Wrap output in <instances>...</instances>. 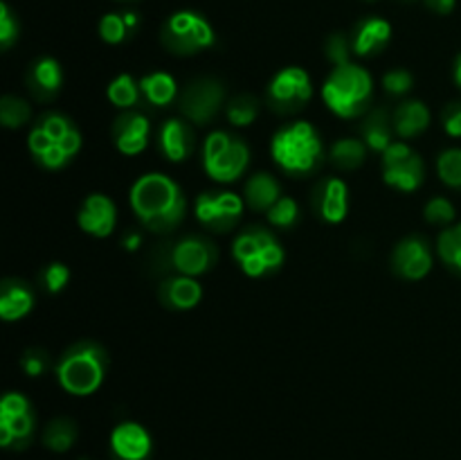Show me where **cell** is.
Here are the masks:
<instances>
[{"label": "cell", "instance_id": "cell-9", "mask_svg": "<svg viewBox=\"0 0 461 460\" xmlns=\"http://www.w3.org/2000/svg\"><path fill=\"white\" fill-rule=\"evenodd\" d=\"M225 102V86L214 77H196L178 95L180 115L196 126H207Z\"/></svg>", "mask_w": 461, "mask_h": 460}, {"label": "cell", "instance_id": "cell-11", "mask_svg": "<svg viewBox=\"0 0 461 460\" xmlns=\"http://www.w3.org/2000/svg\"><path fill=\"white\" fill-rule=\"evenodd\" d=\"M313 97V84L304 68H282L268 84V106L279 115L300 113Z\"/></svg>", "mask_w": 461, "mask_h": 460}, {"label": "cell", "instance_id": "cell-33", "mask_svg": "<svg viewBox=\"0 0 461 460\" xmlns=\"http://www.w3.org/2000/svg\"><path fill=\"white\" fill-rule=\"evenodd\" d=\"M437 253L446 266L461 273V221L441 230L437 237Z\"/></svg>", "mask_w": 461, "mask_h": 460}, {"label": "cell", "instance_id": "cell-37", "mask_svg": "<svg viewBox=\"0 0 461 460\" xmlns=\"http://www.w3.org/2000/svg\"><path fill=\"white\" fill-rule=\"evenodd\" d=\"M268 224L275 225V228H293L300 219V206H297L295 198L282 197L268 212Z\"/></svg>", "mask_w": 461, "mask_h": 460}, {"label": "cell", "instance_id": "cell-34", "mask_svg": "<svg viewBox=\"0 0 461 460\" xmlns=\"http://www.w3.org/2000/svg\"><path fill=\"white\" fill-rule=\"evenodd\" d=\"M32 120V106L18 95H5L0 99V122L7 129H21Z\"/></svg>", "mask_w": 461, "mask_h": 460}, {"label": "cell", "instance_id": "cell-5", "mask_svg": "<svg viewBox=\"0 0 461 460\" xmlns=\"http://www.w3.org/2000/svg\"><path fill=\"white\" fill-rule=\"evenodd\" d=\"M322 99L333 115L358 120L372 111L374 79L358 63L336 66L322 86Z\"/></svg>", "mask_w": 461, "mask_h": 460}, {"label": "cell", "instance_id": "cell-18", "mask_svg": "<svg viewBox=\"0 0 461 460\" xmlns=\"http://www.w3.org/2000/svg\"><path fill=\"white\" fill-rule=\"evenodd\" d=\"M158 147L162 156L169 162H185L196 149V135H194L192 124L180 117H169L158 131Z\"/></svg>", "mask_w": 461, "mask_h": 460}, {"label": "cell", "instance_id": "cell-40", "mask_svg": "<svg viewBox=\"0 0 461 460\" xmlns=\"http://www.w3.org/2000/svg\"><path fill=\"white\" fill-rule=\"evenodd\" d=\"M41 282H43L45 291L52 293V296L54 293H61L68 287V282H70V269L63 262H52L41 273Z\"/></svg>", "mask_w": 461, "mask_h": 460}, {"label": "cell", "instance_id": "cell-36", "mask_svg": "<svg viewBox=\"0 0 461 460\" xmlns=\"http://www.w3.org/2000/svg\"><path fill=\"white\" fill-rule=\"evenodd\" d=\"M131 34V27L126 23L124 14H106L99 21V36H102L104 43L108 45H120L124 43L126 36Z\"/></svg>", "mask_w": 461, "mask_h": 460}, {"label": "cell", "instance_id": "cell-4", "mask_svg": "<svg viewBox=\"0 0 461 460\" xmlns=\"http://www.w3.org/2000/svg\"><path fill=\"white\" fill-rule=\"evenodd\" d=\"M108 373V352L97 341L75 343L59 356L54 365L57 382L68 395L88 397L102 388Z\"/></svg>", "mask_w": 461, "mask_h": 460}, {"label": "cell", "instance_id": "cell-23", "mask_svg": "<svg viewBox=\"0 0 461 460\" xmlns=\"http://www.w3.org/2000/svg\"><path fill=\"white\" fill-rule=\"evenodd\" d=\"M34 309V291L23 280H5L0 287V318L5 323H16Z\"/></svg>", "mask_w": 461, "mask_h": 460}, {"label": "cell", "instance_id": "cell-24", "mask_svg": "<svg viewBox=\"0 0 461 460\" xmlns=\"http://www.w3.org/2000/svg\"><path fill=\"white\" fill-rule=\"evenodd\" d=\"M360 138L367 144L369 152L383 153L394 143V122L385 106L372 108L365 117H360Z\"/></svg>", "mask_w": 461, "mask_h": 460}, {"label": "cell", "instance_id": "cell-7", "mask_svg": "<svg viewBox=\"0 0 461 460\" xmlns=\"http://www.w3.org/2000/svg\"><path fill=\"white\" fill-rule=\"evenodd\" d=\"M250 165V147L241 135L230 131H212L203 143V170L216 183H234Z\"/></svg>", "mask_w": 461, "mask_h": 460}, {"label": "cell", "instance_id": "cell-43", "mask_svg": "<svg viewBox=\"0 0 461 460\" xmlns=\"http://www.w3.org/2000/svg\"><path fill=\"white\" fill-rule=\"evenodd\" d=\"M324 52H327L329 61L333 63V66H345V63H351V43L347 41L345 34H331L327 39V45H324Z\"/></svg>", "mask_w": 461, "mask_h": 460}, {"label": "cell", "instance_id": "cell-32", "mask_svg": "<svg viewBox=\"0 0 461 460\" xmlns=\"http://www.w3.org/2000/svg\"><path fill=\"white\" fill-rule=\"evenodd\" d=\"M77 440V424L68 418H57L45 427L43 431V445L48 446L50 451H57V454H63V451L70 449Z\"/></svg>", "mask_w": 461, "mask_h": 460}, {"label": "cell", "instance_id": "cell-46", "mask_svg": "<svg viewBox=\"0 0 461 460\" xmlns=\"http://www.w3.org/2000/svg\"><path fill=\"white\" fill-rule=\"evenodd\" d=\"M423 3H426L432 12L450 14L455 9V3H457V0H423Z\"/></svg>", "mask_w": 461, "mask_h": 460}, {"label": "cell", "instance_id": "cell-20", "mask_svg": "<svg viewBox=\"0 0 461 460\" xmlns=\"http://www.w3.org/2000/svg\"><path fill=\"white\" fill-rule=\"evenodd\" d=\"M315 210L327 224H342L349 215V188H347L345 180L338 179V176L322 180V185L315 192Z\"/></svg>", "mask_w": 461, "mask_h": 460}, {"label": "cell", "instance_id": "cell-1", "mask_svg": "<svg viewBox=\"0 0 461 460\" xmlns=\"http://www.w3.org/2000/svg\"><path fill=\"white\" fill-rule=\"evenodd\" d=\"M129 201L140 224L156 235L176 230L187 215V198L183 188L162 171H149L140 176L131 185Z\"/></svg>", "mask_w": 461, "mask_h": 460}, {"label": "cell", "instance_id": "cell-35", "mask_svg": "<svg viewBox=\"0 0 461 460\" xmlns=\"http://www.w3.org/2000/svg\"><path fill=\"white\" fill-rule=\"evenodd\" d=\"M437 174H439L441 183L461 192V149L453 147L439 153V158H437Z\"/></svg>", "mask_w": 461, "mask_h": 460}, {"label": "cell", "instance_id": "cell-19", "mask_svg": "<svg viewBox=\"0 0 461 460\" xmlns=\"http://www.w3.org/2000/svg\"><path fill=\"white\" fill-rule=\"evenodd\" d=\"M151 446V436L138 422H122L111 433V451L115 460H147Z\"/></svg>", "mask_w": 461, "mask_h": 460}, {"label": "cell", "instance_id": "cell-41", "mask_svg": "<svg viewBox=\"0 0 461 460\" xmlns=\"http://www.w3.org/2000/svg\"><path fill=\"white\" fill-rule=\"evenodd\" d=\"M414 86L412 72L405 70V68H394V70L385 72L383 75V88L385 93L394 95V97H401V95H408Z\"/></svg>", "mask_w": 461, "mask_h": 460}, {"label": "cell", "instance_id": "cell-45", "mask_svg": "<svg viewBox=\"0 0 461 460\" xmlns=\"http://www.w3.org/2000/svg\"><path fill=\"white\" fill-rule=\"evenodd\" d=\"M122 246L129 253L140 251V248H142V233H140V230H129V233L122 237Z\"/></svg>", "mask_w": 461, "mask_h": 460}, {"label": "cell", "instance_id": "cell-21", "mask_svg": "<svg viewBox=\"0 0 461 460\" xmlns=\"http://www.w3.org/2000/svg\"><path fill=\"white\" fill-rule=\"evenodd\" d=\"M158 300L174 311H189L198 307L203 300V287L198 284L196 278H187V275H169L158 287Z\"/></svg>", "mask_w": 461, "mask_h": 460}, {"label": "cell", "instance_id": "cell-28", "mask_svg": "<svg viewBox=\"0 0 461 460\" xmlns=\"http://www.w3.org/2000/svg\"><path fill=\"white\" fill-rule=\"evenodd\" d=\"M140 88H142L144 99H147L151 106H169L178 99V81L169 75V72H149L140 79Z\"/></svg>", "mask_w": 461, "mask_h": 460}, {"label": "cell", "instance_id": "cell-8", "mask_svg": "<svg viewBox=\"0 0 461 460\" xmlns=\"http://www.w3.org/2000/svg\"><path fill=\"white\" fill-rule=\"evenodd\" d=\"M160 41L171 54L192 57V54L203 52V50L214 45L216 32L205 16L183 9V12H176L167 18L160 32Z\"/></svg>", "mask_w": 461, "mask_h": 460}, {"label": "cell", "instance_id": "cell-15", "mask_svg": "<svg viewBox=\"0 0 461 460\" xmlns=\"http://www.w3.org/2000/svg\"><path fill=\"white\" fill-rule=\"evenodd\" d=\"M392 271L403 280H417L428 278L432 271V251L430 244L419 235H410L403 237L392 251Z\"/></svg>", "mask_w": 461, "mask_h": 460}, {"label": "cell", "instance_id": "cell-30", "mask_svg": "<svg viewBox=\"0 0 461 460\" xmlns=\"http://www.w3.org/2000/svg\"><path fill=\"white\" fill-rule=\"evenodd\" d=\"M106 95L113 106L122 108V111H131V108L138 106L140 97H142V88H140V81H135L133 77L122 72V75H117L108 84Z\"/></svg>", "mask_w": 461, "mask_h": 460}, {"label": "cell", "instance_id": "cell-26", "mask_svg": "<svg viewBox=\"0 0 461 460\" xmlns=\"http://www.w3.org/2000/svg\"><path fill=\"white\" fill-rule=\"evenodd\" d=\"M392 122H394V133L401 140L417 138L430 126V108L421 99H405L392 113Z\"/></svg>", "mask_w": 461, "mask_h": 460}, {"label": "cell", "instance_id": "cell-2", "mask_svg": "<svg viewBox=\"0 0 461 460\" xmlns=\"http://www.w3.org/2000/svg\"><path fill=\"white\" fill-rule=\"evenodd\" d=\"M79 129L63 113H43L27 133L32 158L45 170H63L81 152Z\"/></svg>", "mask_w": 461, "mask_h": 460}, {"label": "cell", "instance_id": "cell-14", "mask_svg": "<svg viewBox=\"0 0 461 460\" xmlns=\"http://www.w3.org/2000/svg\"><path fill=\"white\" fill-rule=\"evenodd\" d=\"M216 260H219V251L203 235H185L171 246L169 255H167L169 269H174L178 275H187V278H201V275L210 273Z\"/></svg>", "mask_w": 461, "mask_h": 460}, {"label": "cell", "instance_id": "cell-17", "mask_svg": "<svg viewBox=\"0 0 461 460\" xmlns=\"http://www.w3.org/2000/svg\"><path fill=\"white\" fill-rule=\"evenodd\" d=\"M151 122L140 111H124L113 124V143L122 156H140L149 147Z\"/></svg>", "mask_w": 461, "mask_h": 460}, {"label": "cell", "instance_id": "cell-42", "mask_svg": "<svg viewBox=\"0 0 461 460\" xmlns=\"http://www.w3.org/2000/svg\"><path fill=\"white\" fill-rule=\"evenodd\" d=\"M21 27H18V18L14 16V12L9 9L7 3H0V48L9 50L16 43L18 34H21Z\"/></svg>", "mask_w": 461, "mask_h": 460}, {"label": "cell", "instance_id": "cell-6", "mask_svg": "<svg viewBox=\"0 0 461 460\" xmlns=\"http://www.w3.org/2000/svg\"><path fill=\"white\" fill-rule=\"evenodd\" d=\"M232 257L248 278H264L279 271V266L286 260V253L268 228L250 225L234 237Z\"/></svg>", "mask_w": 461, "mask_h": 460}, {"label": "cell", "instance_id": "cell-16", "mask_svg": "<svg viewBox=\"0 0 461 460\" xmlns=\"http://www.w3.org/2000/svg\"><path fill=\"white\" fill-rule=\"evenodd\" d=\"M77 224L90 237L104 239L113 235L117 225V207L113 198L102 192L88 194L77 212Z\"/></svg>", "mask_w": 461, "mask_h": 460}, {"label": "cell", "instance_id": "cell-44", "mask_svg": "<svg viewBox=\"0 0 461 460\" xmlns=\"http://www.w3.org/2000/svg\"><path fill=\"white\" fill-rule=\"evenodd\" d=\"M441 124L444 131L453 138H461V102H453L441 113Z\"/></svg>", "mask_w": 461, "mask_h": 460}, {"label": "cell", "instance_id": "cell-13", "mask_svg": "<svg viewBox=\"0 0 461 460\" xmlns=\"http://www.w3.org/2000/svg\"><path fill=\"white\" fill-rule=\"evenodd\" d=\"M36 428V413L21 392H7L0 401V445L7 449H25Z\"/></svg>", "mask_w": 461, "mask_h": 460}, {"label": "cell", "instance_id": "cell-3", "mask_svg": "<svg viewBox=\"0 0 461 460\" xmlns=\"http://www.w3.org/2000/svg\"><path fill=\"white\" fill-rule=\"evenodd\" d=\"M275 165L288 176H309L324 162V144L318 129L306 120H295L277 129L270 140Z\"/></svg>", "mask_w": 461, "mask_h": 460}, {"label": "cell", "instance_id": "cell-38", "mask_svg": "<svg viewBox=\"0 0 461 460\" xmlns=\"http://www.w3.org/2000/svg\"><path fill=\"white\" fill-rule=\"evenodd\" d=\"M423 216L432 225H450L455 221V216H457V212H455V206L450 198L435 197L423 207Z\"/></svg>", "mask_w": 461, "mask_h": 460}, {"label": "cell", "instance_id": "cell-27", "mask_svg": "<svg viewBox=\"0 0 461 460\" xmlns=\"http://www.w3.org/2000/svg\"><path fill=\"white\" fill-rule=\"evenodd\" d=\"M282 198V188H279L277 179L268 171H257L246 180L243 188V201L246 207L255 212H268L275 203Z\"/></svg>", "mask_w": 461, "mask_h": 460}, {"label": "cell", "instance_id": "cell-25", "mask_svg": "<svg viewBox=\"0 0 461 460\" xmlns=\"http://www.w3.org/2000/svg\"><path fill=\"white\" fill-rule=\"evenodd\" d=\"M392 39V25L385 18H365L354 32L351 39V50L358 57H374V54L383 52Z\"/></svg>", "mask_w": 461, "mask_h": 460}, {"label": "cell", "instance_id": "cell-29", "mask_svg": "<svg viewBox=\"0 0 461 460\" xmlns=\"http://www.w3.org/2000/svg\"><path fill=\"white\" fill-rule=\"evenodd\" d=\"M367 144L363 138H340L331 144L329 149V161L338 167V170L354 171L367 161Z\"/></svg>", "mask_w": 461, "mask_h": 460}, {"label": "cell", "instance_id": "cell-47", "mask_svg": "<svg viewBox=\"0 0 461 460\" xmlns=\"http://www.w3.org/2000/svg\"><path fill=\"white\" fill-rule=\"evenodd\" d=\"M453 77H455V84L459 86L461 90V54L457 59H455V70H453Z\"/></svg>", "mask_w": 461, "mask_h": 460}, {"label": "cell", "instance_id": "cell-39", "mask_svg": "<svg viewBox=\"0 0 461 460\" xmlns=\"http://www.w3.org/2000/svg\"><path fill=\"white\" fill-rule=\"evenodd\" d=\"M50 368H52V359H50V354L45 350H41V347H30V350L23 352L21 370L27 377H43Z\"/></svg>", "mask_w": 461, "mask_h": 460}, {"label": "cell", "instance_id": "cell-10", "mask_svg": "<svg viewBox=\"0 0 461 460\" xmlns=\"http://www.w3.org/2000/svg\"><path fill=\"white\" fill-rule=\"evenodd\" d=\"M383 156V180L399 192H414L426 180V162L403 140H394Z\"/></svg>", "mask_w": 461, "mask_h": 460}, {"label": "cell", "instance_id": "cell-31", "mask_svg": "<svg viewBox=\"0 0 461 460\" xmlns=\"http://www.w3.org/2000/svg\"><path fill=\"white\" fill-rule=\"evenodd\" d=\"M225 115H228V122L234 126V129H243V126H250L252 122L259 115V99L255 95L239 93L234 95L232 99H228L225 104Z\"/></svg>", "mask_w": 461, "mask_h": 460}, {"label": "cell", "instance_id": "cell-12", "mask_svg": "<svg viewBox=\"0 0 461 460\" xmlns=\"http://www.w3.org/2000/svg\"><path fill=\"white\" fill-rule=\"evenodd\" d=\"M243 210H246L243 197L228 192V189H223V192H214V189L203 192L198 194L196 203H194V215H196L198 224L219 235H225L237 228V224L243 216Z\"/></svg>", "mask_w": 461, "mask_h": 460}, {"label": "cell", "instance_id": "cell-22", "mask_svg": "<svg viewBox=\"0 0 461 460\" xmlns=\"http://www.w3.org/2000/svg\"><path fill=\"white\" fill-rule=\"evenodd\" d=\"M63 86V70L59 66L57 59L41 57L32 63L30 72H27V88L41 102H50L57 97V93Z\"/></svg>", "mask_w": 461, "mask_h": 460}]
</instances>
